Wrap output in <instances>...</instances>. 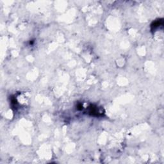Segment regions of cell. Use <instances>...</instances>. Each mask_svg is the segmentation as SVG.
Returning a JSON list of instances; mask_svg holds the SVG:
<instances>
[{
    "instance_id": "6da1fadb",
    "label": "cell",
    "mask_w": 164,
    "mask_h": 164,
    "mask_svg": "<svg viewBox=\"0 0 164 164\" xmlns=\"http://www.w3.org/2000/svg\"><path fill=\"white\" fill-rule=\"evenodd\" d=\"M89 113L92 115H95V116H99L100 115L101 113H99V112L98 111V108L97 107H94V106H91L90 107V110H89Z\"/></svg>"
}]
</instances>
